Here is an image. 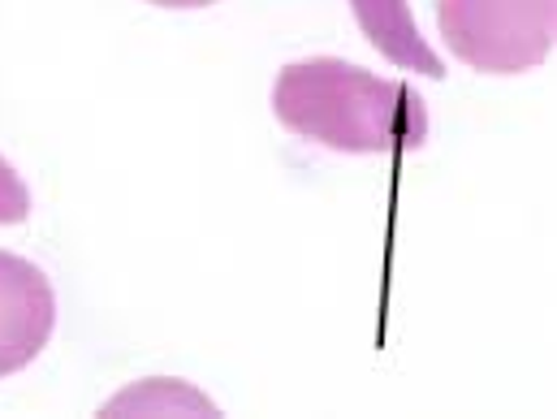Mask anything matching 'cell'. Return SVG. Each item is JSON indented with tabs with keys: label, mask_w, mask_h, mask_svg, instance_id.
Returning <instances> with one entry per match:
<instances>
[{
	"label": "cell",
	"mask_w": 557,
	"mask_h": 419,
	"mask_svg": "<svg viewBox=\"0 0 557 419\" xmlns=\"http://www.w3.org/2000/svg\"><path fill=\"white\" fill-rule=\"evenodd\" d=\"M273 113L289 135L346 156H403L428 143V104L416 87L342 57L289 61L273 83Z\"/></svg>",
	"instance_id": "1"
},
{
	"label": "cell",
	"mask_w": 557,
	"mask_h": 419,
	"mask_svg": "<svg viewBox=\"0 0 557 419\" xmlns=\"http://www.w3.org/2000/svg\"><path fill=\"white\" fill-rule=\"evenodd\" d=\"M355 9V22L363 30V39L385 57L394 61L398 70H416L423 78H445V61L428 48V39L419 35L416 13L407 0H350Z\"/></svg>",
	"instance_id": "4"
},
{
	"label": "cell",
	"mask_w": 557,
	"mask_h": 419,
	"mask_svg": "<svg viewBox=\"0 0 557 419\" xmlns=\"http://www.w3.org/2000/svg\"><path fill=\"white\" fill-rule=\"evenodd\" d=\"M147 4H156V9H208L216 0H147Z\"/></svg>",
	"instance_id": "6"
},
{
	"label": "cell",
	"mask_w": 557,
	"mask_h": 419,
	"mask_svg": "<svg viewBox=\"0 0 557 419\" xmlns=\"http://www.w3.org/2000/svg\"><path fill=\"white\" fill-rule=\"evenodd\" d=\"M30 217V190L17 177V169L0 156V225H22Z\"/></svg>",
	"instance_id": "5"
},
{
	"label": "cell",
	"mask_w": 557,
	"mask_h": 419,
	"mask_svg": "<svg viewBox=\"0 0 557 419\" xmlns=\"http://www.w3.org/2000/svg\"><path fill=\"white\" fill-rule=\"evenodd\" d=\"M57 324V294L39 264L0 251V377L35 363Z\"/></svg>",
	"instance_id": "3"
},
{
	"label": "cell",
	"mask_w": 557,
	"mask_h": 419,
	"mask_svg": "<svg viewBox=\"0 0 557 419\" xmlns=\"http://www.w3.org/2000/svg\"><path fill=\"white\" fill-rule=\"evenodd\" d=\"M436 26L475 74H528L554 52L557 0H436Z\"/></svg>",
	"instance_id": "2"
}]
</instances>
